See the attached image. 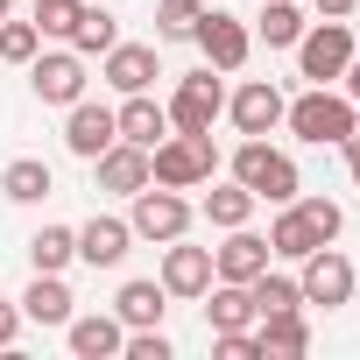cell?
<instances>
[{"mask_svg":"<svg viewBox=\"0 0 360 360\" xmlns=\"http://www.w3.org/2000/svg\"><path fill=\"white\" fill-rule=\"evenodd\" d=\"M198 212H205L219 233H226V226H248V219H255V191L226 176V184H212V191H205V205H198Z\"/></svg>","mask_w":360,"mask_h":360,"instance_id":"cell-26","label":"cell"},{"mask_svg":"<svg viewBox=\"0 0 360 360\" xmlns=\"http://www.w3.org/2000/svg\"><path fill=\"white\" fill-rule=\"evenodd\" d=\"M162 311H169V290H162L155 276H134V283H120V297H113V318H120L127 332L162 325Z\"/></svg>","mask_w":360,"mask_h":360,"instance_id":"cell-20","label":"cell"},{"mask_svg":"<svg viewBox=\"0 0 360 360\" xmlns=\"http://www.w3.org/2000/svg\"><path fill=\"white\" fill-rule=\"evenodd\" d=\"M78 262V226H43L36 240H29V269H43V276H64Z\"/></svg>","mask_w":360,"mask_h":360,"instance_id":"cell-27","label":"cell"},{"mask_svg":"<svg viewBox=\"0 0 360 360\" xmlns=\"http://www.w3.org/2000/svg\"><path fill=\"white\" fill-rule=\"evenodd\" d=\"M346 148V176H353V191H360V141H339Z\"/></svg>","mask_w":360,"mask_h":360,"instance_id":"cell-37","label":"cell"},{"mask_svg":"<svg viewBox=\"0 0 360 360\" xmlns=\"http://www.w3.org/2000/svg\"><path fill=\"white\" fill-rule=\"evenodd\" d=\"M290 205H297V212L311 219V233H318V240H339V233H346V212H339L332 198H304V191H297Z\"/></svg>","mask_w":360,"mask_h":360,"instance_id":"cell-33","label":"cell"},{"mask_svg":"<svg viewBox=\"0 0 360 360\" xmlns=\"http://www.w3.org/2000/svg\"><path fill=\"white\" fill-rule=\"evenodd\" d=\"M248 297H255V318H276V311H304V290H297V276H283V269H262V276L248 283Z\"/></svg>","mask_w":360,"mask_h":360,"instance_id":"cell-28","label":"cell"},{"mask_svg":"<svg viewBox=\"0 0 360 360\" xmlns=\"http://www.w3.org/2000/svg\"><path fill=\"white\" fill-rule=\"evenodd\" d=\"M127 248H134V226L113 219V212H92V219L78 226V262H85V269H120Z\"/></svg>","mask_w":360,"mask_h":360,"instance_id":"cell-14","label":"cell"},{"mask_svg":"<svg viewBox=\"0 0 360 360\" xmlns=\"http://www.w3.org/2000/svg\"><path fill=\"white\" fill-rule=\"evenodd\" d=\"M50 191H57V176H50L43 155H15L8 169H0V198H15V205H43Z\"/></svg>","mask_w":360,"mask_h":360,"instance_id":"cell-21","label":"cell"},{"mask_svg":"<svg viewBox=\"0 0 360 360\" xmlns=\"http://www.w3.org/2000/svg\"><path fill=\"white\" fill-rule=\"evenodd\" d=\"M99 78L127 99V92H148V85L162 78V64H155V50H148V43H113V50L99 57Z\"/></svg>","mask_w":360,"mask_h":360,"instance_id":"cell-15","label":"cell"},{"mask_svg":"<svg viewBox=\"0 0 360 360\" xmlns=\"http://www.w3.org/2000/svg\"><path fill=\"white\" fill-rule=\"evenodd\" d=\"M233 184H248L255 205H290V198L304 191V176H297V162H290L269 134H240V148H233Z\"/></svg>","mask_w":360,"mask_h":360,"instance_id":"cell-1","label":"cell"},{"mask_svg":"<svg viewBox=\"0 0 360 360\" xmlns=\"http://www.w3.org/2000/svg\"><path fill=\"white\" fill-rule=\"evenodd\" d=\"M346 64H353V29H346V22H311V29L297 36V78L339 85Z\"/></svg>","mask_w":360,"mask_h":360,"instance_id":"cell-6","label":"cell"},{"mask_svg":"<svg viewBox=\"0 0 360 360\" xmlns=\"http://www.w3.org/2000/svg\"><path fill=\"white\" fill-rule=\"evenodd\" d=\"M22 339V304H8V297H0V353H8Z\"/></svg>","mask_w":360,"mask_h":360,"instance_id":"cell-35","label":"cell"},{"mask_svg":"<svg viewBox=\"0 0 360 360\" xmlns=\"http://www.w3.org/2000/svg\"><path fill=\"white\" fill-rule=\"evenodd\" d=\"M113 127H120V141H134V148H155V141L169 134V106H155L148 92H127V99L113 106Z\"/></svg>","mask_w":360,"mask_h":360,"instance_id":"cell-18","label":"cell"},{"mask_svg":"<svg viewBox=\"0 0 360 360\" xmlns=\"http://www.w3.org/2000/svg\"><path fill=\"white\" fill-rule=\"evenodd\" d=\"M219 113H226V85L212 78V64L176 78V92H169V134H212Z\"/></svg>","mask_w":360,"mask_h":360,"instance_id":"cell-5","label":"cell"},{"mask_svg":"<svg viewBox=\"0 0 360 360\" xmlns=\"http://www.w3.org/2000/svg\"><path fill=\"white\" fill-rule=\"evenodd\" d=\"M198 50H205V64L212 71H240L248 64V50H255V29L240 22V15H226V8H205V22H198V36H191Z\"/></svg>","mask_w":360,"mask_h":360,"instance_id":"cell-9","label":"cell"},{"mask_svg":"<svg viewBox=\"0 0 360 360\" xmlns=\"http://www.w3.org/2000/svg\"><path fill=\"white\" fill-rule=\"evenodd\" d=\"M283 106H290V99H283V85L248 78V85L226 99V120H233L240 134H276V127H283Z\"/></svg>","mask_w":360,"mask_h":360,"instance_id":"cell-12","label":"cell"},{"mask_svg":"<svg viewBox=\"0 0 360 360\" xmlns=\"http://www.w3.org/2000/svg\"><path fill=\"white\" fill-rule=\"evenodd\" d=\"M113 141H120V127H113V106H92V99H71V106H64V148H71L78 162L106 155Z\"/></svg>","mask_w":360,"mask_h":360,"instance_id":"cell-10","label":"cell"},{"mask_svg":"<svg viewBox=\"0 0 360 360\" xmlns=\"http://www.w3.org/2000/svg\"><path fill=\"white\" fill-rule=\"evenodd\" d=\"M269 233H248V226H226V240L212 248V283H255L269 269Z\"/></svg>","mask_w":360,"mask_h":360,"instance_id":"cell-11","label":"cell"},{"mask_svg":"<svg viewBox=\"0 0 360 360\" xmlns=\"http://www.w3.org/2000/svg\"><path fill=\"white\" fill-rule=\"evenodd\" d=\"M198 22H205V0H155V36L191 43V36H198Z\"/></svg>","mask_w":360,"mask_h":360,"instance_id":"cell-31","label":"cell"},{"mask_svg":"<svg viewBox=\"0 0 360 360\" xmlns=\"http://www.w3.org/2000/svg\"><path fill=\"white\" fill-rule=\"evenodd\" d=\"M212 169H219V141L212 134H162L148 148V184H169V191L212 184Z\"/></svg>","mask_w":360,"mask_h":360,"instance_id":"cell-3","label":"cell"},{"mask_svg":"<svg viewBox=\"0 0 360 360\" xmlns=\"http://www.w3.org/2000/svg\"><path fill=\"white\" fill-rule=\"evenodd\" d=\"M255 325H262V360H297V353H311L304 311H276V318H255Z\"/></svg>","mask_w":360,"mask_h":360,"instance_id":"cell-23","label":"cell"},{"mask_svg":"<svg viewBox=\"0 0 360 360\" xmlns=\"http://www.w3.org/2000/svg\"><path fill=\"white\" fill-rule=\"evenodd\" d=\"M113 43H120V22L85 0V15H78V29H71V50H78V57H106Z\"/></svg>","mask_w":360,"mask_h":360,"instance_id":"cell-29","label":"cell"},{"mask_svg":"<svg viewBox=\"0 0 360 360\" xmlns=\"http://www.w3.org/2000/svg\"><path fill=\"white\" fill-rule=\"evenodd\" d=\"M311 22H304V0H262V22H255V36L269 43V50H297V36H304Z\"/></svg>","mask_w":360,"mask_h":360,"instance_id":"cell-24","label":"cell"},{"mask_svg":"<svg viewBox=\"0 0 360 360\" xmlns=\"http://www.w3.org/2000/svg\"><path fill=\"white\" fill-rule=\"evenodd\" d=\"M92 176H99V191H106V198H134V191L148 184V148L113 141L106 155H92Z\"/></svg>","mask_w":360,"mask_h":360,"instance_id":"cell-16","label":"cell"},{"mask_svg":"<svg viewBox=\"0 0 360 360\" xmlns=\"http://www.w3.org/2000/svg\"><path fill=\"white\" fill-rule=\"evenodd\" d=\"M71 311H78L71 283H64V276H43V269H36V283L22 290V318H29V325H57V332H64V325H71Z\"/></svg>","mask_w":360,"mask_h":360,"instance_id":"cell-19","label":"cell"},{"mask_svg":"<svg viewBox=\"0 0 360 360\" xmlns=\"http://www.w3.org/2000/svg\"><path fill=\"white\" fill-rule=\"evenodd\" d=\"M120 339H127V325L113 318V311H71V325H64V346L78 353V360H113L120 353Z\"/></svg>","mask_w":360,"mask_h":360,"instance_id":"cell-17","label":"cell"},{"mask_svg":"<svg viewBox=\"0 0 360 360\" xmlns=\"http://www.w3.org/2000/svg\"><path fill=\"white\" fill-rule=\"evenodd\" d=\"M29 85H36L43 106H71V99H85V57L71 43L64 50H36L29 57Z\"/></svg>","mask_w":360,"mask_h":360,"instance_id":"cell-8","label":"cell"},{"mask_svg":"<svg viewBox=\"0 0 360 360\" xmlns=\"http://www.w3.org/2000/svg\"><path fill=\"white\" fill-rule=\"evenodd\" d=\"M304 8H311V15H318V22H346V15H353V8H360V0H304Z\"/></svg>","mask_w":360,"mask_h":360,"instance_id":"cell-36","label":"cell"},{"mask_svg":"<svg viewBox=\"0 0 360 360\" xmlns=\"http://www.w3.org/2000/svg\"><path fill=\"white\" fill-rule=\"evenodd\" d=\"M205 297H212V304H205V325H212V332H240V325H255V297H248V283H212Z\"/></svg>","mask_w":360,"mask_h":360,"instance_id":"cell-25","label":"cell"},{"mask_svg":"<svg viewBox=\"0 0 360 360\" xmlns=\"http://www.w3.org/2000/svg\"><path fill=\"white\" fill-rule=\"evenodd\" d=\"M169 297H205L212 290V248H191V240H162V276H155Z\"/></svg>","mask_w":360,"mask_h":360,"instance_id":"cell-13","label":"cell"},{"mask_svg":"<svg viewBox=\"0 0 360 360\" xmlns=\"http://www.w3.org/2000/svg\"><path fill=\"white\" fill-rule=\"evenodd\" d=\"M8 15H15V0H0V22H8Z\"/></svg>","mask_w":360,"mask_h":360,"instance_id":"cell-38","label":"cell"},{"mask_svg":"<svg viewBox=\"0 0 360 360\" xmlns=\"http://www.w3.org/2000/svg\"><path fill=\"white\" fill-rule=\"evenodd\" d=\"M212 353L219 360H262V332L240 325V332H212Z\"/></svg>","mask_w":360,"mask_h":360,"instance_id":"cell-34","label":"cell"},{"mask_svg":"<svg viewBox=\"0 0 360 360\" xmlns=\"http://www.w3.org/2000/svg\"><path fill=\"white\" fill-rule=\"evenodd\" d=\"M283 127H290L297 141H311V148H339V141L353 134V99H346L339 85H311V92H297V99L283 106Z\"/></svg>","mask_w":360,"mask_h":360,"instance_id":"cell-2","label":"cell"},{"mask_svg":"<svg viewBox=\"0 0 360 360\" xmlns=\"http://www.w3.org/2000/svg\"><path fill=\"white\" fill-rule=\"evenodd\" d=\"M311 248H325V240L311 233V219H304L297 205H276V219H269V255H276V262H304Z\"/></svg>","mask_w":360,"mask_h":360,"instance_id":"cell-22","label":"cell"},{"mask_svg":"<svg viewBox=\"0 0 360 360\" xmlns=\"http://www.w3.org/2000/svg\"><path fill=\"white\" fill-rule=\"evenodd\" d=\"M297 290H304V304H325V311H339V304H353V290H360V276H353V262L325 240V248H311L304 262H297Z\"/></svg>","mask_w":360,"mask_h":360,"instance_id":"cell-7","label":"cell"},{"mask_svg":"<svg viewBox=\"0 0 360 360\" xmlns=\"http://www.w3.org/2000/svg\"><path fill=\"white\" fill-rule=\"evenodd\" d=\"M36 50H43V36H36V22H15V15L0 22V64H29Z\"/></svg>","mask_w":360,"mask_h":360,"instance_id":"cell-32","label":"cell"},{"mask_svg":"<svg viewBox=\"0 0 360 360\" xmlns=\"http://www.w3.org/2000/svg\"><path fill=\"white\" fill-rule=\"evenodd\" d=\"M134 212H127V226H134V240H184L191 233V198L184 191H169V184H141L134 198H127Z\"/></svg>","mask_w":360,"mask_h":360,"instance_id":"cell-4","label":"cell"},{"mask_svg":"<svg viewBox=\"0 0 360 360\" xmlns=\"http://www.w3.org/2000/svg\"><path fill=\"white\" fill-rule=\"evenodd\" d=\"M78 15H85V0H36V8H29V22H36L43 43H71Z\"/></svg>","mask_w":360,"mask_h":360,"instance_id":"cell-30","label":"cell"}]
</instances>
